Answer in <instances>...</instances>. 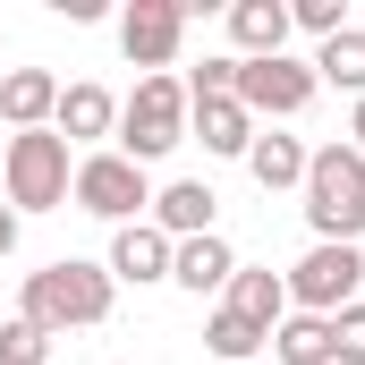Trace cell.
<instances>
[{"label":"cell","instance_id":"6da1fadb","mask_svg":"<svg viewBox=\"0 0 365 365\" xmlns=\"http://www.w3.org/2000/svg\"><path fill=\"white\" fill-rule=\"evenodd\" d=\"M110 297H119V280L86 264V255H60V264H43V272H26L17 289V314L34 323V331H93V323H110Z\"/></svg>","mask_w":365,"mask_h":365},{"label":"cell","instance_id":"7a4b0ae2","mask_svg":"<svg viewBox=\"0 0 365 365\" xmlns=\"http://www.w3.org/2000/svg\"><path fill=\"white\" fill-rule=\"evenodd\" d=\"M297 195H306L314 247H357V230H365V153L357 145H314Z\"/></svg>","mask_w":365,"mask_h":365},{"label":"cell","instance_id":"3957f363","mask_svg":"<svg viewBox=\"0 0 365 365\" xmlns=\"http://www.w3.org/2000/svg\"><path fill=\"white\" fill-rule=\"evenodd\" d=\"M68 179H77L68 136L26 128V136H9V145H0V187H9V212H60V204H68Z\"/></svg>","mask_w":365,"mask_h":365},{"label":"cell","instance_id":"277c9868","mask_svg":"<svg viewBox=\"0 0 365 365\" xmlns=\"http://www.w3.org/2000/svg\"><path fill=\"white\" fill-rule=\"evenodd\" d=\"M179 145H187V77H136V93L119 102V153L153 170Z\"/></svg>","mask_w":365,"mask_h":365},{"label":"cell","instance_id":"5b68a950","mask_svg":"<svg viewBox=\"0 0 365 365\" xmlns=\"http://www.w3.org/2000/svg\"><path fill=\"white\" fill-rule=\"evenodd\" d=\"M68 204H77V212H93V221H110V230H128V221H145V212H153V179H145L119 145H102V153H86V162H77Z\"/></svg>","mask_w":365,"mask_h":365},{"label":"cell","instance_id":"8992f818","mask_svg":"<svg viewBox=\"0 0 365 365\" xmlns=\"http://www.w3.org/2000/svg\"><path fill=\"white\" fill-rule=\"evenodd\" d=\"M289 306L297 314H340V306H357V280H365V247H306L297 264H289Z\"/></svg>","mask_w":365,"mask_h":365},{"label":"cell","instance_id":"52a82bcc","mask_svg":"<svg viewBox=\"0 0 365 365\" xmlns=\"http://www.w3.org/2000/svg\"><path fill=\"white\" fill-rule=\"evenodd\" d=\"M314 60H238V77H230V102L247 110V119H297L306 102H314Z\"/></svg>","mask_w":365,"mask_h":365},{"label":"cell","instance_id":"ba28073f","mask_svg":"<svg viewBox=\"0 0 365 365\" xmlns=\"http://www.w3.org/2000/svg\"><path fill=\"white\" fill-rule=\"evenodd\" d=\"M187 43V0H128L119 9V51L145 68V77H170Z\"/></svg>","mask_w":365,"mask_h":365},{"label":"cell","instance_id":"9c48e42d","mask_svg":"<svg viewBox=\"0 0 365 365\" xmlns=\"http://www.w3.org/2000/svg\"><path fill=\"white\" fill-rule=\"evenodd\" d=\"M51 136H68V145H102V136H119V93H110V86H93V77L60 86Z\"/></svg>","mask_w":365,"mask_h":365},{"label":"cell","instance_id":"30bf717a","mask_svg":"<svg viewBox=\"0 0 365 365\" xmlns=\"http://www.w3.org/2000/svg\"><path fill=\"white\" fill-rule=\"evenodd\" d=\"M289 34V0H230V60H280Z\"/></svg>","mask_w":365,"mask_h":365},{"label":"cell","instance_id":"8fae6325","mask_svg":"<svg viewBox=\"0 0 365 365\" xmlns=\"http://www.w3.org/2000/svg\"><path fill=\"white\" fill-rule=\"evenodd\" d=\"M212 212H221V195L204 179H170V187H153V212H145V221L179 247V238H212Z\"/></svg>","mask_w":365,"mask_h":365},{"label":"cell","instance_id":"7c38bea8","mask_svg":"<svg viewBox=\"0 0 365 365\" xmlns=\"http://www.w3.org/2000/svg\"><path fill=\"white\" fill-rule=\"evenodd\" d=\"M51 110H60V77L51 68H0V119H9V136L51 128Z\"/></svg>","mask_w":365,"mask_h":365},{"label":"cell","instance_id":"4fadbf2b","mask_svg":"<svg viewBox=\"0 0 365 365\" xmlns=\"http://www.w3.org/2000/svg\"><path fill=\"white\" fill-rule=\"evenodd\" d=\"M102 272L110 280H170V238L153 230V221H128V230H110V255H102Z\"/></svg>","mask_w":365,"mask_h":365},{"label":"cell","instance_id":"5bb4252c","mask_svg":"<svg viewBox=\"0 0 365 365\" xmlns=\"http://www.w3.org/2000/svg\"><path fill=\"white\" fill-rule=\"evenodd\" d=\"M230 272H238V247L212 230V238H179L170 247V280H179L187 297H212V289H230Z\"/></svg>","mask_w":365,"mask_h":365},{"label":"cell","instance_id":"9a60e30c","mask_svg":"<svg viewBox=\"0 0 365 365\" xmlns=\"http://www.w3.org/2000/svg\"><path fill=\"white\" fill-rule=\"evenodd\" d=\"M187 136L204 145V153H221V162H247V145H255V119L221 93V102H187Z\"/></svg>","mask_w":365,"mask_h":365},{"label":"cell","instance_id":"2e32d148","mask_svg":"<svg viewBox=\"0 0 365 365\" xmlns=\"http://www.w3.org/2000/svg\"><path fill=\"white\" fill-rule=\"evenodd\" d=\"M221 306H230V314H247L255 331H280V314H289V280H280V272H255V264H238V272H230V289H221Z\"/></svg>","mask_w":365,"mask_h":365},{"label":"cell","instance_id":"e0dca14e","mask_svg":"<svg viewBox=\"0 0 365 365\" xmlns=\"http://www.w3.org/2000/svg\"><path fill=\"white\" fill-rule=\"evenodd\" d=\"M247 170H255V187H264V195H280V187H306V145H297V136H280V128H255Z\"/></svg>","mask_w":365,"mask_h":365},{"label":"cell","instance_id":"ac0fdd59","mask_svg":"<svg viewBox=\"0 0 365 365\" xmlns=\"http://www.w3.org/2000/svg\"><path fill=\"white\" fill-rule=\"evenodd\" d=\"M314 86H340L365 102V26H340L331 43H314Z\"/></svg>","mask_w":365,"mask_h":365},{"label":"cell","instance_id":"d6986e66","mask_svg":"<svg viewBox=\"0 0 365 365\" xmlns=\"http://www.w3.org/2000/svg\"><path fill=\"white\" fill-rule=\"evenodd\" d=\"M272 357L280 365H331V323L323 314H280V331H272Z\"/></svg>","mask_w":365,"mask_h":365},{"label":"cell","instance_id":"ffe728a7","mask_svg":"<svg viewBox=\"0 0 365 365\" xmlns=\"http://www.w3.org/2000/svg\"><path fill=\"white\" fill-rule=\"evenodd\" d=\"M204 349H212L221 365H247L255 349H272V331H255L247 314H230V306H212V323H204Z\"/></svg>","mask_w":365,"mask_h":365},{"label":"cell","instance_id":"44dd1931","mask_svg":"<svg viewBox=\"0 0 365 365\" xmlns=\"http://www.w3.org/2000/svg\"><path fill=\"white\" fill-rule=\"evenodd\" d=\"M43 357H51V331H34L26 314H9L0 323V365H43Z\"/></svg>","mask_w":365,"mask_h":365},{"label":"cell","instance_id":"7402d4cb","mask_svg":"<svg viewBox=\"0 0 365 365\" xmlns=\"http://www.w3.org/2000/svg\"><path fill=\"white\" fill-rule=\"evenodd\" d=\"M331 365H365V297L331 314Z\"/></svg>","mask_w":365,"mask_h":365},{"label":"cell","instance_id":"603a6c76","mask_svg":"<svg viewBox=\"0 0 365 365\" xmlns=\"http://www.w3.org/2000/svg\"><path fill=\"white\" fill-rule=\"evenodd\" d=\"M289 26H306L314 43H331V34L349 26V0H289Z\"/></svg>","mask_w":365,"mask_h":365},{"label":"cell","instance_id":"cb8c5ba5","mask_svg":"<svg viewBox=\"0 0 365 365\" xmlns=\"http://www.w3.org/2000/svg\"><path fill=\"white\" fill-rule=\"evenodd\" d=\"M340 145H357V153H365V102L349 110V128H340Z\"/></svg>","mask_w":365,"mask_h":365},{"label":"cell","instance_id":"d4e9b609","mask_svg":"<svg viewBox=\"0 0 365 365\" xmlns=\"http://www.w3.org/2000/svg\"><path fill=\"white\" fill-rule=\"evenodd\" d=\"M9 247H17V212L0 204V255H9Z\"/></svg>","mask_w":365,"mask_h":365}]
</instances>
